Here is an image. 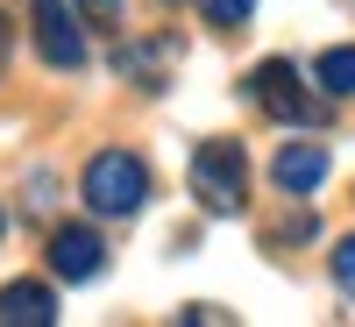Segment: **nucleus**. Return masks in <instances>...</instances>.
<instances>
[{
  "label": "nucleus",
  "mask_w": 355,
  "mask_h": 327,
  "mask_svg": "<svg viewBox=\"0 0 355 327\" xmlns=\"http://www.w3.org/2000/svg\"><path fill=\"white\" fill-rule=\"evenodd\" d=\"M78 192H85V206H93V214H107V221H135L142 206H150V164H142L135 150H100L93 164H85Z\"/></svg>",
  "instance_id": "f257e3e1"
},
{
  "label": "nucleus",
  "mask_w": 355,
  "mask_h": 327,
  "mask_svg": "<svg viewBox=\"0 0 355 327\" xmlns=\"http://www.w3.org/2000/svg\"><path fill=\"white\" fill-rule=\"evenodd\" d=\"M249 100L270 114V121H284V128H313L320 114H327V100L306 85V72L291 65V57H263L249 72Z\"/></svg>",
  "instance_id": "f03ea898"
},
{
  "label": "nucleus",
  "mask_w": 355,
  "mask_h": 327,
  "mask_svg": "<svg viewBox=\"0 0 355 327\" xmlns=\"http://www.w3.org/2000/svg\"><path fill=\"white\" fill-rule=\"evenodd\" d=\"M192 199L206 206V214H242L249 206V157L242 142H199L192 150Z\"/></svg>",
  "instance_id": "7ed1b4c3"
},
{
  "label": "nucleus",
  "mask_w": 355,
  "mask_h": 327,
  "mask_svg": "<svg viewBox=\"0 0 355 327\" xmlns=\"http://www.w3.org/2000/svg\"><path fill=\"white\" fill-rule=\"evenodd\" d=\"M28 28H36V50H43L50 72H78L85 65V15H71L64 0H36Z\"/></svg>",
  "instance_id": "20e7f679"
},
{
  "label": "nucleus",
  "mask_w": 355,
  "mask_h": 327,
  "mask_svg": "<svg viewBox=\"0 0 355 327\" xmlns=\"http://www.w3.org/2000/svg\"><path fill=\"white\" fill-rule=\"evenodd\" d=\"M100 263H107V242H100L93 228H57V235H50V271L64 278V285L100 278Z\"/></svg>",
  "instance_id": "39448f33"
},
{
  "label": "nucleus",
  "mask_w": 355,
  "mask_h": 327,
  "mask_svg": "<svg viewBox=\"0 0 355 327\" xmlns=\"http://www.w3.org/2000/svg\"><path fill=\"white\" fill-rule=\"evenodd\" d=\"M270 178H277V192L306 199L320 178H327V150H320V142H284V150L270 157Z\"/></svg>",
  "instance_id": "423d86ee"
},
{
  "label": "nucleus",
  "mask_w": 355,
  "mask_h": 327,
  "mask_svg": "<svg viewBox=\"0 0 355 327\" xmlns=\"http://www.w3.org/2000/svg\"><path fill=\"white\" fill-rule=\"evenodd\" d=\"M50 320H57L50 285L21 278V285H8V292H0V327H50Z\"/></svg>",
  "instance_id": "0eeeda50"
},
{
  "label": "nucleus",
  "mask_w": 355,
  "mask_h": 327,
  "mask_svg": "<svg viewBox=\"0 0 355 327\" xmlns=\"http://www.w3.org/2000/svg\"><path fill=\"white\" fill-rule=\"evenodd\" d=\"M114 72H128L142 93H164V43H121L114 50Z\"/></svg>",
  "instance_id": "6e6552de"
},
{
  "label": "nucleus",
  "mask_w": 355,
  "mask_h": 327,
  "mask_svg": "<svg viewBox=\"0 0 355 327\" xmlns=\"http://www.w3.org/2000/svg\"><path fill=\"white\" fill-rule=\"evenodd\" d=\"M313 85H320L327 100H355V43H341V50L320 57V65H313Z\"/></svg>",
  "instance_id": "1a4fd4ad"
},
{
  "label": "nucleus",
  "mask_w": 355,
  "mask_h": 327,
  "mask_svg": "<svg viewBox=\"0 0 355 327\" xmlns=\"http://www.w3.org/2000/svg\"><path fill=\"white\" fill-rule=\"evenodd\" d=\"M199 15L214 22V28H242V22L256 15V0H199Z\"/></svg>",
  "instance_id": "9d476101"
},
{
  "label": "nucleus",
  "mask_w": 355,
  "mask_h": 327,
  "mask_svg": "<svg viewBox=\"0 0 355 327\" xmlns=\"http://www.w3.org/2000/svg\"><path fill=\"white\" fill-rule=\"evenodd\" d=\"M334 285L355 299V235H341V242H334Z\"/></svg>",
  "instance_id": "9b49d317"
},
{
  "label": "nucleus",
  "mask_w": 355,
  "mask_h": 327,
  "mask_svg": "<svg viewBox=\"0 0 355 327\" xmlns=\"http://www.w3.org/2000/svg\"><path fill=\"white\" fill-rule=\"evenodd\" d=\"M85 28H121V0H78Z\"/></svg>",
  "instance_id": "f8f14e48"
},
{
  "label": "nucleus",
  "mask_w": 355,
  "mask_h": 327,
  "mask_svg": "<svg viewBox=\"0 0 355 327\" xmlns=\"http://www.w3.org/2000/svg\"><path fill=\"white\" fill-rule=\"evenodd\" d=\"M8 57H15V22L0 15V85H8Z\"/></svg>",
  "instance_id": "ddd939ff"
},
{
  "label": "nucleus",
  "mask_w": 355,
  "mask_h": 327,
  "mask_svg": "<svg viewBox=\"0 0 355 327\" xmlns=\"http://www.w3.org/2000/svg\"><path fill=\"white\" fill-rule=\"evenodd\" d=\"M214 320H227L220 306H185V327H214Z\"/></svg>",
  "instance_id": "4468645a"
},
{
  "label": "nucleus",
  "mask_w": 355,
  "mask_h": 327,
  "mask_svg": "<svg viewBox=\"0 0 355 327\" xmlns=\"http://www.w3.org/2000/svg\"><path fill=\"white\" fill-rule=\"evenodd\" d=\"M0 228H8V214H0Z\"/></svg>",
  "instance_id": "2eb2a0df"
}]
</instances>
